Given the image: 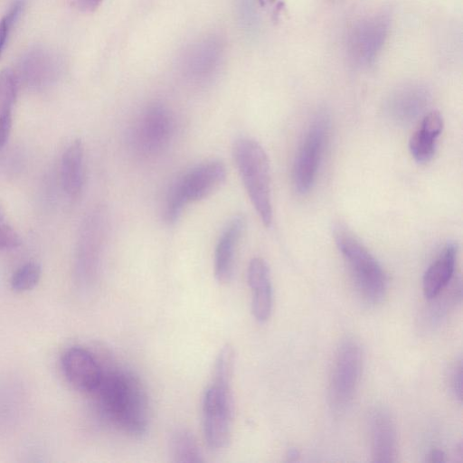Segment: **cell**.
Returning <instances> with one entry per match:
<instances>
[{
  "label": "cell",
  "mask_w": 463,
  "mask_h": 463,
  "mask_svg": "<svg viewBox=\"0 0 463 463\" xmlns=\"http://www.w3.org/2000/svg\"><path fill=\"white\" fill-rule=\"evenodd\" d=\"M22 8V1L14 2L8 13L0 20V56L5 46L11 28L18 18Z\"/></svg>",
  "instance_id": "obj_23"
},
{
  "label": "cell",
  "mask_w": 463,
  "mask_h": 463,
  "mask_svg": "<svg viewBox=\"0 0 463 463\" xmlns=\"http://www.w3.org/2000/svg\"><path fill=\"white\" fill-rule=\"evenodd\" d=\"M247 279L251 289V310L255 319L266 322L272 312L273 291L269 269L261 258H253L248 266Z\"/></svg>",
  "instance_id": "obj_13"
},
{
  "label": "cell",
  "mask_w": 463,
  "mask_h": 463,
  "mask_svg": "<svg viewBox=\"0 0 463 463\" xmlns=\"http://www.w3.org/2000/svg\"><path fill=\"white\" fill-rule=\"evenodd\" d=\"M328 129V117L324 113L318 114L313 118L298 146L293 162L292 182L299 194H307L315 182Z\"/></svg>",
  "instance_id": "obj_7"
},
{
  "label": "cell",
  "mask_w": 463,
  "mask_h": 463,
  "mask_svg": "<svg viewBox=\"0 0 463 463\" xmlns=\"http://www.w3.org/2000/svg\"><path fill=\"white\" fill-rule=\"evenodd\" d=\"M457 252L458 246L455 242L447 243L439 255L425 271L422 279V290L427 299L430 300L440 294L451 282Z\"/></svg>",
  "instance_id": "obj_15"
},
{
  "label": "cell",
  "mask_w": 463,
  "mask_h": 463,
  "mask_svg": "<svg viewBox=\"0 0 463 463\" xmlns=\"http://www.w3.org/2000/svg\"><path fill=\"white\" fill-rule=\"evenodd\" d=\"M42 269L36 262H27L17 269L10 281L11 288L17 293L33 289L39 282Z\"/></svg>",
  "instance_id": "obj_22"
},
{
  "label": "cell",
  "mask_w": 463,
  "mask_h": 463,
  "mask_svg": "<svg viewBox=\"0 0 463 463\" xmlns=\"http://www.w3.org/2000/svg\"><path fill=\"white\" fill-rule=\"evenodd\" d=\"M246 229L242 215L232 217L223 227L214 250L213 271L221 284L230 282L233 276L235 257L241 239Z\"/></svg>",
  "instance_id": "obj_12"
},
{
  "label": "cell",
  "mask_w": 463,
  "mask_h": 463,
  "mask_svg": "<svg viewBox=\"0 0 463 463\" xmlns=\"http://www.w3.org/2000/svg\"><path fill=\"white\" fill-rule=\"evenodd\" d=\"M107 228L108 217L104 210L96 211L88 220L81 255L82 274L87 279H91L97 270Z\"/></svg>",
  "instance_id": "obj_14"
},
{
  "label": "cell",
  "mask_w": 463,
  "mask_h": 463,
  "mask_svg": "<svg viewBox=\"0 0 463 463\" xmlns=\"http://www.w3.org/2000/svg\"><path fill=\"white\" fill-rule=\"evenodd\" d=\"M449 387L453 396L461 400L462 397V360L459 358L449 368Z\"/></svg>",
  "instance_id": "obj_25"
},
{
  "label": "cell",
  "mask_w": 463,
  "mask_h": 463,
  "mask_svg": "<svg viewBox=\"0 0 463 463\" xmlns=\"http://www.w3.org/2000/svg\"><path fill=\"white\" fill-rule=\"evenodd\" d=\"M22 241L17 232L7 221L0 222V250H9L20 246Z\"/></svg>",
  "instance_id": "obj_24"
},
{
  "label": "cell",
  "mask_w": 463,
  "mask_h": 463,
  "mask_svg": "<svg viewBox=\"0 0 463 463\" xmlns=\"http://www.w3.org/2000/svg\"><path fill=\"white\" fill-rule=\"evenodd\" d=\"M231 386L212 383L203 397V425L205 440L214 450L224 449L231 438L232 420Z\"/></svg>",
  "instance_id": "obj_8"
},
{
  "label": "cell",
  "mask_w": 463,
  "mask_h": 463,
  "mask_svg": "<svg viewBox=\"0 0 463 463\" xmlns=\"http://www.w3.org/2000/svg\"><path fill=\"white\" fill-rule=\"evenodd\" d=\"M261 6H268L274 3L275 0H258Z\"/></svg>",
  "instance_id": "obj_29"
},
{
  "label": "cell",
  "mask_w": 463,
  "mask_h": 463,
  "mask_svg": "<svg viewBox=\"0 0 463 463\" xmlns=\"http://www.w3.org/2000/svg\"><path fill=\"white\" fill-rule=\"evenodd\" d=\"M288 458H289L290 460H292V459H293V458H297V457H298V451H297L296 449H290V450L288 451Z\"/></svg>",
  "instance_id": "obj_28"
},
{
  "label": "cell",
  "mask_w": 463,
  "mask_h": 463,
  "mask_svg": "<svg viewBox=\"0 0 463 463\" xmlns=\"http://www.w3.org/2000/svg\"><path fill=\"white\" fill-rule=\"evenodd\" d=\"M429 96L419 87L403 88L394 93L387 102V114L399 124L414 121L427 107Z\"/></svg>",
  "instance_id": "obj_16"
},
{
  "label": "cell",
  "mask_w": 463,
  "mask_h": 463,
  "mask_svg": "<svg viewBox=\"0 0 463 463\" xmlns=\"http://www.w3.org/2000/svg\"><path fill=\"white\" fill-rule=\"evenodd\" d=\"M442 128L443 118L439 111H430L424 116L409 141L410 152L417 162L425 163L432 158Z\"/></svg>",
  "instance_id": "obj_17"
},
{
  "label": "cell",
  "mask_w": 463,
  "mask_h": 463,
  "mask_svg": "<svg viewBox=\"0 0 463 463\" xmlns=\"http://www.w3.org/2000/svg\"><path fill=\"white\" fill-rule=\"evenodd\" d=\"M334 234L359 295L370 304L381 302L386 293L387 279L380 263L345 226L337 224Z\"/></svg>",
  "instance_id": "obj_4"
},
{
  "label": "cell",
  "mask_w": 463,
  "mask_h": 463,
  "mask_svg": "<svg viewBox=\"0 0 463 463\" xmlns=\"http://www.w3.org/2000/svg\"><path fill=\"white\" fill-rule=\"evenodd\" d=\"M363 353L359 343L345 337L337 347L329 381V403L336 413L345 412L352 404L359 385Z\"/></svg>",
  "instance_id": "obj_6"
},
{
  "label": "cell",
  "mask_w": 463,
  "mask_h": 463,
  "mask_svg": "<svg viewBox=\"0 0 463 463\" xmlns=\"http://www.w3.org/2000/svg\"><path fill=\"white\" fill-rule=\"evenodd\" d=\"M61 364L65 378L77 390L95 392L99 386L104 371L89 350L80 346L68 348Z\"/></svg>",
  "instance_id": "obj_10"
},
{
  "label": "cell",
  "mask_w": 463,
  "mask_h": 463,
  "mask_svg": "<svg viewBox=\"0 0 463 463\" xmlns=\"http://www.w3.org/2000/svg\"><path fill=\"white\" fill-rule=\"evenodd\" d=\"M371 456L379 463L394 462L397 457V430L390 411L374 407L368 419Z\"/></svg>",
  "instance_id": "obj_11"
},
{
  "label": "cell",
  "mask_w": 463,
  "mask_h": 463,
  "mask_svg": "<svg viewBox=\"0 0 463 463\" xmlns=\"http://www.w3.org/2000/svg\"><path fill=\"white\" fill-rule=\"evenodd\" d=\"M95 393L104 418L132 437L146 433L150 405L145 386L132 372L115 369L104 372Z\"/></svg>",
  "instance_id": "obj_1"
},
{
  "label": "cell",
  "mask_w": 463,
  "mask_h": 463,
  "mask_svg": "<svg viewBox=\"0 0 463 463\" xmlns=\"http://www.w3.org/2000/svg\"><path fill=\"white\" fill-rule=\"evenodd\" d=\"M175 131L173 113L162 104H151L133 119L128 132L131 150L142 157L161 154L170 144Z\"/></svg>",
  "instance_id": "obj_5"
},
{
  "label": "cell",
  "mask_w": 463,
  "mask_h": 463,
  "mask_svg": "<svg viewBox=\"0 0 463 463\" xmlns=\"http://www.w3.org/2000/svg\"><path fill=\"white\" fill-rule=\"evenodd\" d=\"M232 157L252 206L263 225L270 226V168L265 150L255 139L241 137L233 143Z\"/></svg>",
  "instance_id": "obj_2"
},
{
  "label": "cell",
  "mask_w": 463,
  "mask_h": 463,
  "mask_svg": "<svg viewBox=\"0 0 463 463\" xmlns=\"http://www.w3.org/2000/svg\"><path fill=\"white\" fill-rule=\"evenodd\" d=\"M169 454L172 461L178 463L203 462V455L197 441L189 430H175L169 439Z\"/></svg>",
  "instance_id": "obj_20"
},
{
  "label": "cell",
  "mask_w": 463,
  "mask_h": 463,
  "mask_svg": "<svg viewBox=\"0 0 463 463\" xmlns=\"http://www.w3.org/2000/svg\"><path fill=\"white\" fill-rule=\"evenodd\" d=\"M102 0H77L79 8L84 12H93L100 5Z\"/></svg>",
  "instance_id": "obj_26"
},
{
  "label": "cell",
  "mask_w": 463,
  "mask_h": 463,
  "mask_svg": "<svg viewBox=\"0 0 463 463\" xmlns=\"http://www.w3.org/2000/svg\"><path fill=\"white\" fill-rule=\"evenodd\" d=\"M235 354L233 347L227 344L220 350L213 366V383L231 386L234 370Z\"/></svg>",
  "instance_id": "obj_21"
},
{
  "label": "cell",
  "mask_w": 463,
  "mask_h": 463,
  "mask_svg": "<svg viewBox=\"0 0 463 463\" xmlns=\"http://www.w3.org/2000/svg\"><path fill=\"white\" fill-rule=\"evenodd\" d=\"M17 95V78L10 69L0 72V148L7 142L12 127V112Z\"/></svg>",
  "instance_id": "obj_19"
},
{
  "label": "cell",
  "mask_w": 463,
  "mask_h": 463,
  "mask_svg": "<svg viewBox=\"0 0 463 463\" xmlns=\"http://www.w3.org/2000/svg\"><path fill=\"white\" fill-rule=\"evenodd\" d=\"M225 179L226 167L220 160H208L186 170L173 182L165 194L163 206L165 222L175 223L188 204L208 197L219 189Z\"/></svg>",
  "instance_id": "obj_3"
},
{
  "label": "cell",
  "mask_w": 463,
  "mask_h": 463,
  "mask_svg": "<svg viewBox=\"0 0 463 463\" xmlns=\"http://www.w3.org/2000/svg\"><path fill=\"white\" fill-rule=\"evenodd\" d=\"M445 453L438 449H432L428 455V461L430 462H444L446 461Z\"/></svg>",
  "instance_id": "obj_27"
},
{
  "label": "cell",
  "mask_w": 463,
  "mask_h": 463,
  "mask_svg": "<svg viewBox=\"0 0 463 463\" xmlns=\"http://www.w3.org/2000/svg\"><path fill=\"white\" fill-rule=\"evenodd\" d=\"M389 17L381 13L359 20L350 30L347 52L354 64H373L382 50L389 32Z\"/></svg>",
  "instance_id": "obj_9"
},
{
  "label": "cell",
  "mask_w": 463,
  "mask_h": 463,
  "mask_svg": "<svg viewBox=\"0 0 463 463\" xmlns=\"http://www.w3.org/2000/svg\"><path fill=\"white\" fill-rule=\"evenodd\" d=\"M61 184L66 194L77 196L84 180V147L80 139L73 140L61 157Z\"/></svg>",
  "instance_id": "obj_18"
}]
</instances>
